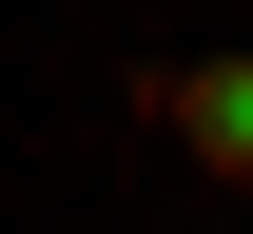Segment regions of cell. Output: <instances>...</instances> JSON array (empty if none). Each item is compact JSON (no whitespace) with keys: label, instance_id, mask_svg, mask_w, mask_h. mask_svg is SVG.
Instances as JSON below:
<instances>
[{"label":"cell","instance_id":"6da1fadb","mask_svg":"<svg viewBox=\"0 0 253 234\" xmlns=\"http://www.w3.org/2000/svg\"><path fill=\"white\" fill-rule=\"evenodd\" d=\"M136 117H156L214 195H253V59H156V78H136Z\"/></svg>","mask_w":253,"mask_h":234}]
</instances>
